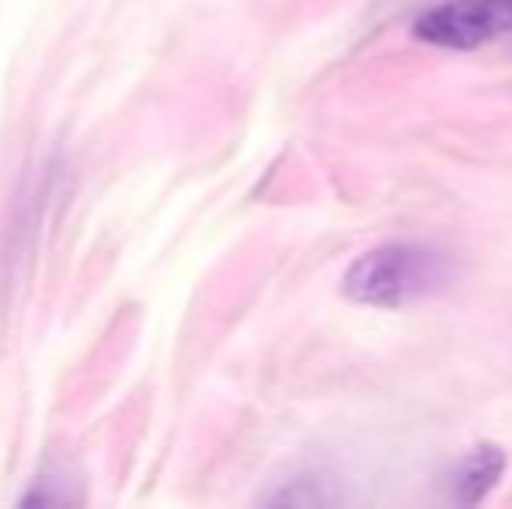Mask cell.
I'll return each instance as SVG.
<instances>
[{
    "label": "cell",
    "mask_w": 512,
    "mask_h": 509,
    "mask_svg": "<svg viewBox=\"0 0 512 509\" xmlns=\"http://www.w3.org/2000/svg\"><path fill=\"white\" fill-rule=\"evenodd\" d=\"M506 475V454L492 443L467 450L450 475V499L460 506H474L495 489Z\"/></svg>",
    "instance_id": "3957f363"
},
{
    "label": "cell",
    "mask_w": 512,
    "mask_h": 509,
    "mask_svg": "<svg viewBox=\"0 0 512 509\" xmlns=\"http://www.w3.org/2000/svg\"><path fill=\"white\" fill-rule=\"evenodd\" d=\"M453 279L450 255L429 245H380L359 255L342 279L349 300L363 307H408Z\"/></svg>",
    "instance_id": "6da1fadb"
},
{
    "label": "cell",
    "mask_w": 512,
    "mask_h": 509,
    "mask_svg": "<svg viewBox=\"0 0 512 509\" xmlns=\"http://www.w3.org/2000/svg\"><path fill=\"white\" fill-rule=\"evenodd\" d=\"M509 32L512 0H443L415 21V39L439 49H478Z\"/></svg>",
    "instance_id": "7a4b0ae2"
}]
</instances>
